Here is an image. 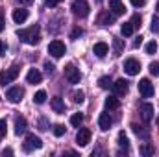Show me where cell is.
Here are the masks:
<instances>
[{
  "instance_id": "b9f144b4",
  "label": "cell",
  "mask_w": 159,
  "mask_h": 157,
  "mask_svg": "<svg viewBox=\"0 0 159 157\" xmlns=\"http://www.w3.org/2000/svg\"><path fill=\"white\" fill-rule=\"evenodd\" d=\"M6 28V20H4V11H0V32H4Z\"/></svg>"
},
{
  "instance_id": "1f68e13d",
  "label": "cell",
  "mask_w": 159,
  "mask_h": 157,
  "mask_svg": "<svg viewBox=\"0 0 159 157\" xmlns=\"http://www.w3.org/2000/svg\"><path fill=\"white\" fill-rule=\"evenodd\" d=\"M150 74H152V76H159V63L157 61L150 63Z\"/></svg>"
},
{
  "instance_id": "d6986e66",
  "label": "cell",
  "mask_w": 159,
  "mask_h": 157,
  "mask_svg": "<svg viewBox=\"0 0 159 157\" xmlns=\"http://www.w3.org/2000/svg\"><path fill=\"white\" fill-rule=\"evenodd\" d=\"M50 105H52V109L56 113H63L65 111V104H63V98L61 96H54L52 102H50Z\"/></svg>"
},
{
  "instance_id": "60d3db41",
  "label": "cell",
  "mask_w": 159,
  "mask_h": 157,
  "mask_svg": "<svg viewBox=\"0 0 159 157\" xmlns=\"http://www.w3.org/2000/svg\"><path fill=\"white\" fill-rule=\"evenodd\" d=\"M44 69H46V72H48V74H52V72H54V69H56V67H54V65H52V63H50V61H46V63H44Z\"/></svg>"
},
{
  "instance_id": "f546056e",
  "label": "cell",
  "mask_w": 159,
  "mask_h": 157,
  "mask_svg": "<svg viewBox=\"0 0 159 157\" xmlns=\"http://www.w3.org/2000/svg\"><path fill=\"white\" fill-rule=\"evenodd\" d=\"M150 30L154 32V34H159V17H152V22H150Z\"/></svg>"
},
{
  "instance_id": "e0dca14e",
  "label": "cell",
  "mask_w": 159,
  "mask_h": 157,
  "mask_svg": "<svg viewBox=\"0 0 159 157\" xmlns=\"http://www.w3.org/2000/svg\"><path fill=\"white\" fill-rule=\"evenodd\" d=\"M113 91H115L119 96L126 94V92H128V81H126V79H122V78L117 79V81L113 83Z\"/></svg>"
},
{
  "instance_id": "7402d4cb",
  "label": "cell",
  "mask_w": 159,
  "mask_h": 157,
  "mask_svg": "<svg viewBox=\"0 0 159 157\" xmlns=\"http://www.w3.org/2000/svg\"><path fill=\"white\" fill-rule=\"evenodd\" d=\"M120 34H122L124 37H129V35L133 34V24H131V22H124V24L120 26Z\"/></svg>"
},
{
  "instance_id": "6da1fadb",
  "label": "cell",
  "mask_w": 159,
  "mask_h": 157,
  "mask_svg": "<svg viewBox=\"0 0 159 157\" xmlns=\"http://www.w3.org/2000/svg\"><path fill=\"white\" fill-rule=\"evenodd\" d=\"M17 35H19V39L22 41V43L35 46V44L39 43V39H41V30H39V26L35 24V26L26 28V30H19V32H17Z\"/></svg>"
},
{
  "instance_id": "52a82bcc",
  "label": "cell",
  "mask_w": 159,
  "mask_h": 157,
  "mask_svg": "<svg viewBox=\"0 0 159 157\" xmlns=\"http://www.w3.org/2000/svg\"><path fill=\"white\" fill-rule=\"evenodd\" d=\"M43 146V141L35 135H26V141H24V150L26 152H34V150H39Z\"/></svg>"
},
{
  "instance_id": "4fadbf2b",
  "label": "cell",
  "mask_w": 159,
  "mask_h": 157,
  "mask_svg": "<svg viewBox=\"0 0 159 157\" xmlns=\"http://www.w3.org/2000/svg\"><path fill=\"white\" fill-rule=\"evenodd\" d=\"M13 20H15V24H22V22H26L28 20V17H30V13H28V9H13Z\"/></svg>"
},
{
  "instance_id": "2e32d148",
  "label": "cell",
  "mask_w": 159,
  "mask_h": 157,
  "mask_svg": "<svg viewBox=\"0 0 159 157\" xmlns=\"http://www.w3.org/2000/svg\"><path fill=\"white\" fill-rule=\"evenodd\" d=\"M111 124H113V120H111V117H109L107 113H102V115L98 117V126H100L102 131H107V129L111 128Z\"/></svg>"
},
{
  "instance_id": "30bf717a",
  "label": "cell",
  "mask_w": 159,
  "mask_h": 157,
  "mask_svg": "<svg viewBox=\"0 0 159 157\" xmlns=\"http://www.w3.org/2000/svg\"><path fill=\"white\" fill-rule=\"evenodd\" d=\"M139 113H141V117H143L144 122H150L154 118V105L148 104V102H144V104L139 105Z\"/></svg>"
},
{
  "instance_id": "8d00e7d4",
  "label": "cell",
  "mask_w": 159,
  "mask_h": 157,
  "mask_svg": "<svg viewBox=\"0 0 159 157\" xmlns=\"http://www.w3.org/2000/svg\"><path fill=\"white\" fill-rule=\"evenodd\" d=\"M122 48H124V44H122V41H120V39H115V52H117L115 56H119L120 52H122Z\"/></svg>"
},
{
  "instance_id": "74e56055",
  "label": "cell",
  "mask_w": 159,
  "mask_h": 157,
  "mask_svg": "<svg viewBox=\"0 0 159 157\" xmlns=\"http://www.w3.org/2000/svg\"><path fill=\"white\" fill-rule=\"evenodd\" d=\"M129 2H131L133 7H143V6L146 4V0H129Z\"/></svg>"
},
{
  "instance_id": "d4e9b609",
  "label": "cell",
  "mask_w": 159,
  "mask_h": 157,
  "mask_svg": "<svg viewBox=\"0 0 159 157\" xmlns=\"http://www.w3.org/2000/svg\"><path fill=\"white\" fill-rule=\"evenodd\" d=\"M81 122H83V115H81V113H74V115L70 117V124H72L74 128H80Z\"/></svg>"
},
{
  "instance_id": "7bdbcfd3",
  "label": "cell",
  "mask_w": 159,
  "mask_h": 157,
  "mask_svg": "<svg viewBox=\"0 0 159 157\" xmlns=\"http://www.w3.org/2000/svg\"><path fill=\"white\" fill-rule=\"evenodd\" d=\"M39 126H41V128H39L41 131H46V129H48V128H46V120H44V118H41V120H39Z\"/></svg>"
},
{
  "instance_id": "d590c367",
  "label": "cell",
  "mask_w": 159,
  "mask_h": 157,
  "mask_svg": "<svg viewBox=\"0 0 159 157\" xmlns=\"http://www.w3.org/2000/svg\"><path fill=\"white\" fill-rule=\"evenodd\" d=\"M6 131H7V124H6V120L2 118V120H0V137H6Z\"/></svg>"
},
{
  "instance_id": "9a60e30c",
  "label": "cell",
  "mask_w": 159,
  "mask_h": 157,
  "mask_svg": "<svg viewBox=\"0 0 159 157\" xmlns=\"http://www.w3.org/2000/svg\"><path fill=\"white\" fill-rule=\"evenodd\" d=\"M109 9L113 11V15H124V11H126L122 0H109Z\"/></svg>"
},
{
  "instance_id": "5bb4252c",
  "label": "cell",
  "mask_w": 159,
  "mask_h": 157,
  "mask_svg": "<svg viewBox=\"0 0 159 157\" xmlns=\"http://www.w3.org/2000/svg\"><path fill=\"white\" fill-rule=\"evenodd\" d=\"M41 79H43V74H41L37 69H30V70H28L26 81H28L30 85H37V83H41Z\"/></svg>"
},
{
  "instance_id": "277c9868",
  "label": "cell",
  "mask_w": 159,
  "mask_h": 157,
  "mask_svg": "<svg viewBox=\"0 0 159 157\" xmlns=\"http://www.w3.org/2000/svg\"><path fill=\"white\" fill-rule=\"evenodd\" d=\"M154 83L150 81L148 78H143L139 81V92H141V96L143 98H150V96H154Z\"/></svg>"
},
{
  "instance_id": "4dcf8cb0",
  "label": "cell",
  "mask_w": 159,
  "mask_h": 157,
  "mask_svg": "<svg viewBox=\"0 0 159 157\" xmlns=\"http://www.w3.org/2000/svg\"><path fill=\"white\" fill-rule=\"evenodd\" d=\"M54 135L56 137H63L65 135V126L63 124H56L54 126Z\"/></svg>"
},
{
  "instance_id": "5b68a950",
  "label": "cell",
  "mask_w": 159,
  "mask_h": 157,
  "mask_svg": "<svg viewBox=\"0 0 159 157\" xmlns=\"http://www.w3.org/2000/svg\"><path fill=\"white\" fill-rule=\"evenodd\" d=\"M139 70H141V63H139L137 59L129 57V59L124 61V72H126L128 76H137Z\"/></svg>"
},
{
  "instance_id": "836d02e7",
  "label": "cell",
  "mask_w": 159,
  "mask_h": 157,
  "mask_svg": "<svg viewBox=\"0 0 159 157\" xmlns=\"http://www.w3.org/2000/svg\"><path fill=\"white\" fill-rule=\"evenodd\" d=\"M141 22H143L141 15H133V17H131V24H133V28H139V26H141Z\"/></svg>"
},
{
  "instance_id": "9c48e42d",
  "label": "cell",
  "mask_w": 159,
  "mask_h": 157,
  "mask_svg": "<svg viewBox=\"0 0 159 157\" xmlns=\"http://www.w3.org/2000/svg\"><path fill=\"white\" fill-rule=\"evenodd\" d=\"M65 78L69 79V83H80V79H81L80 69H76L74 65H67L65 67Z\"/></svg>"
},
{
  "instance_id": "7dc6e473",
  "label": "cell",
  "mask_w": 159,
  "mask_h": 157,
  "mask_svg": "<svg viewBox=\"0 0 159 157\" xmlns=\"http://www.w3.org/2000/svg\"><path fill=\"white\" fill-rule=\"evenodd\" d=\"M96 2H102V0H96Z\"/></svg>"
},
{
  "instance_id": "f1b7e54d",
  "label": "cell",
  "mask_w": 159,
  "mask_h": 157,
  "mask_svg": "<svg viewBox=\"0 0 159 157\" xmlns=\"http://www.w3.org/2000/svg\"><path fill=\"white\" fill-rule=\"evenodd\" d=\"M141 154H143V155H154V146H152V144H143V146H141Z\"/></svg>"
},
{
  "instance_id": "f6af8a7d",
  "label": "cell",
  "mask_w": 159,
  "mask_h": 157,
  "mask_svg": "<svg viewBox=\"0 0 159 157\" xmlns=\"http://www.w3.org/2000/svg\"><path fill=\"white\" fill-rule=\"evenodd\" d=\"M17 2H19L20 6H28V4H32L34 0H17Z\"/></svg>"
},
{
  "instance_id": "8fae6325",
  "label": "cell",
  "mask_w": 159,
  "mask_h": 157,
  "mask_svg": "<svg viewBox=\"0 0 159 157\" xmlns=\"http://www.w3.org/2000/svg\"><path fill=\"white\" fill-rule=\"evenodd\" d=\"M91 142V131L87 128H80V131L76 133V144L78 146H87Z\"/></svg>"
},
{
  "instance_id": "ac0fdd59",
  "label": "cell",
  "mask_w": 159,
  "mask_h": 157,
  "mask_svg": "<svg viewBox=\"0 0 159 157\" xmlns=\"http://www.w3.org/2000/svg\"><path fill=\"white\" fill-rule=\"evenodd\" d=\"M26 128H28L26 118H24V117H17V118H15V133H17V135L24 133V131H26Z\"/></svg>"
},
{
  "instance_id": "83f0119b",
  "label": "cell",
  "mask_w": 159,
  "mask_h": 157,
  "mask_svg": "<svg viewBox=\"0 0 159 157\" xmlns=\"http://www.w3.org/2000/svg\"><path fill=\"white\" fill-rule=\"evenodd\" d=\"M119 146L120 148H128V146H129V141H128V137H126L124 131H120L119 133Z\"/></svg>"
},
{
  "instance_id": "ba28073f",
  "label": "cell",
  "mask_w": 159,
  "mask_h": 157,
  "mask_svg": "<svg viewBox=\"0 0 159 157\" xmlns=\"http://www.w3.org/2000/svg\"><path fill=\"white\" fill-rule=\"evenodd\" d=\"M24 96V89L22 87H11L7 92H6V98L11 102V104H19Z\"/></svg>"
},
{
  "instance_id": "484cf974",
  "label": "cell",
  "mask_w": 159,
  "mask_h": 157,
  "mask_svg": "<svg viewBox=\"0 0 159 157\" xmlns=\"http://www.w3.org/2000/svg\"><path fill=\"white\" fill-rule=\"evenodd\" d=\"M144 50H146V54H148V56H154V54L157 52V43H156V41H150V43L146 44V48H144Z\"/></svg>"
},
{
  "instance_id": "bcb514c9",
  "label": "cell",
  "mask_w": 159,
  "mask_h": 157,
  "mask_svg": "<svg viewBox=\"0 0 159 157\" xmlns=\"http://www.w3.org/2000/svg\"><path fill=\"white\" fill-rule=\"evenodd\" d=\"M13 154V150L11 148H7V150H4V155H11Z\"/></svg>"
},
{
  "instance_id": "7c38bea8",
  "label": "cell",
  "mask_w": 159,
  "mask_h": 157,
  "mask_svg": "<svg viewBox=\"0 0 159 157\" xmlns=\"http://www.w3.org/2000/svg\"><path fill=\"white\" fill-rule=\"evenodd\" d=\"M107 52H109L107 43H104V41L94 43V46H93V54H94L96 57H106V56H107Z\"/></svg>"
},
{
  "instance_id": "ee69618b",
  "label": "cell",
  "mask_w": 159,
  "mask_h": 157,
  "mask_svg": "<svg viewBox=\"0 0 159 157\" xmlns=\"http://www.w3.org/2000/svg\"><path fill=\"white\" fill-rule=\"evenodd\" d=\"M141 44H143V37H141V35H139V37H137V39H135V43H133V46H135V48H139V46H141Z\"/></svg>"
},
{
  "instance_id": "4316f807",
  "label": "cell",
  "mask_w": 159,
  "mask_h": 157,
  "mask_svg": "<svg viewBox=\"0 0 159 157\" xmlns=\"http://www.w3.org/2000/svg\"><path fill=\"white\" fill-rule=\"evenodd\" d=\"M83 100H85L83 91H74V92H72V102H74V104H81Z\"/></svg>"
},
{
  "instance_id": "44dd1931",
  "label": "cell",
  "mask_w": 159,
  "mask_h": 157,
  "mask_svg": "<svg viewBox=\"0 0 159 157\" xmlns=\"http://www.w3.org/2000/svg\"><path fill=\"white\" fill-rule=\"evenodd\" d=\"M113 22H115V15H113V13L104 11V13L100 15V24H102V26H111Z\"/></svg>"
},
{
  "instance_id": "d6a6232c",
  "label": "cell",
  "mask_w": 159,
  "mask_h": 157,
  "mask_svg": "<svg viewBox=\"0 0 159 157\" xmlns=\"http://www.w3.org/2000/svg\"><path fill=\"white\" fill-rule=\"evenodd\" d=\"M131 129H133L137 135H141V137H146V135H148V131H143L141 126H137V124H131Z\"/></svg>"
},
{
  "instance_id": "ab89813d",
  "label": "cell",
  "mask_w": 159,
  "mask_h": 157,
  "mask_svg": "<svg viewBox=\"0 0 159 157\" xmlns=\"http://www.w3.org/2000/svg\"><path fill=\"white\" fill-rule=\"evenodd\" d=\"M59 2H63V0H44V4H46L48 7H56Z\"/></svg>"
},
{
  "instance_id": "7a4b0ae2",
  "label": "cell",
  "mask_w": 159,
  "mask_h": 157,
  "mask_svg": "<svg viewBox=\"0 0 159 157\" xmlns=\"http://www.w3.org/2000/svg\"><path fill=\"white\" fill-rule=\"evenodd\" d=\"M70 9H72V13H74L76 17H80V19L87 17V15H89V11H91V7H89L87 0H74V2H72V6H70Z\"/></svg>"
},
{
  "instance_id": "e575fe53",
  "label": "cell",
  "mask_w": 159,
  "mask_h": 157,
  "mask_svg": "<svg viewBox=\"0 0 159 157\" xmlns=\"http://www.w3.org/2000/svg\"><path fill=\"white\" fill-rule=\"evenodd\" d=\"M81 34H83V30H81L80 26H76V28L72 30V34H70V39H78L80 35H81Z\"/></svg>"
},
{
  "instance_id": "8992f818",
  "label": "cell",
  "mask_w": 159,
  "mask_h": 157,
  "mask_svg": "<svg viewBox=\"0 0 159 157\" xmlns=\"http://www.w3.org/2000/svg\"><path fill=\"white\" fill-rule=\"evenodd\" d=\"M19 76V67H11L4 72H0V85H6V83H11L13 79H17Z\"/></svg>"
},
{
  "instance_id": "603a6c76",
  "label": "cell",
  "mask_w": 159,
  "mask_h": 157,
  "mask_svg": "<svg viewBox=\"0 0 159 157\" xmlns=\"http://www.w3.org/2000/svg\"><path fill=\"white\" fill-rule=\"evenodd\" d=\"M98 85H100V89H109V87H113L109 76H102V78L98 79Z\"/></svg>"
},
{
  "instance_id": "cb8c5ba5",
  "label": "cell",
  "mask_w": 159,
  "mask_h": 157,
  "mask_svg": "<svg viewBox=\"0 0 159 157\" xmlns=\"http://www.w3.org/2000/svg\"><path fill=\"white\" fill-rule=\"evenodd\" d=\"M34 102H35V104H44V102H46V92H44V91H37V92H35V94H34Z\"/></svg>"
},
{
  "instance_id": "3957f363",
  "label": "cell",
  "mask_w": 159,
  "mask_h": 157,
  "mask_svg": "<svg viewBox=\"0 0 159 157\" xmlns=\"http://www.w3.org/2000/svg\"><path fill=\"white\" fill-rule=\"evenodd\" d=\"M65 52H67V48H65V43H63V41L56 39L48 44V54H50L52 57H63Z\"/></svg>"
},
{
  "instance_id": "ffe728a7",
  "label": "cell",
  "mask_w": 159,
  "mask_h": 157,
  "mask_svg": "<svg viewBox=\"0 0 159 157\" xmlns=\"http://www.w3.org/2000/svg\"><path fill=\"white\" fill-rule=\"evenodd\" d=\"M104 105H106V109H119L120 107V100L117 98V96H107L106 98V102H104Z\"/></svg>"
},
{
  "instance_id": "f35d334b",
  "label": "cell",
  "mask_w": 159,
  "mask_h": 157,
  "mask_svg": "<svg viewBox=\"0 0 159 157\" xmlns=\"http://www.w3.org/2000/svg\"><path fill=\"white\" fill-rule=\"evenodd\" d=\"M6 52H7V44L6 41H0V56H6Z\"/></svg>"
}]
</instances>
